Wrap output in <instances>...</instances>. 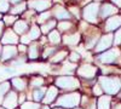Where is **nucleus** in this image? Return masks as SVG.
Returning <instances> with one entry per match:
<instances>
[{
	"mask_svg": "<svg viewBox=\"0 0 121 109\" xmlns=\"http://www.w3.org/2000/svg\"><path fill=\"white\" fill-rule=\"evenodd\" d=\"M98 84L107 95H117L121 90V79L119 76L102 75L98 78Z\"/></svg>",
	"mask_w": 121,
	"mask_h": 109,
	"instance_id": "obj_1",
	"label": "nucleus"
},
{
	"mask_svg": "<svg viewBox=\"0 0 121 109\" xmlns=\"http://www.w3.org/2000/svg\"><path fill=\"white\" fill-rule=\"evenodd\" d=\"M81 96L82 95H80L76 91L62 95L56 100V105L63 109H74L81 102Z\"/></svg>",
	"mask_w": 121,
	"mask_h": 109,
	"instance_id": "obj_2",
	"label": "nucleus"
},
{
	"mask_svg": "<svg viewBox=\"0 0 121 109\" xmlns=\"http://www.w3.org/2000/svg\"><path fill=\"white\" fill-rule=\"evenodd\" d=\"M56 87L60 88V90H64V91H75L80 87V81L79 79L72 75H62V76H58L56 79Z\"/></svg>",
	"mask_w": 121,
	"mask_h": 109,
	"instance_id": "obj_3",
	"label": "nucleus"
},
{
	"mask_svg": "<svg viewBox=\"0 0 121 109\" xmlns=\"http://www.w3.org/2000/svg\"><path fill=\"white\" fill-rule=\"evenodd\" d=\"M100 5L98 3H91L87 4L82 10V18L88 23H97L98 22V15H99Z\"/></svg>",
	"mask_w": 121,
	"mask_h": 109,
	"instance_id": "obj_4",
	"label": "nucleus"
},
{
	"mask_svg": "<svg viewBox=\"0 0 121 109\" xmlns=\"http://www.w3.org/2000/svg\"><path fill=\"white\" fill-rule=\"evenodd\" d=\"M97 70L98 69L96 65L90 64V63H84L76 69V74L78 76L85 79V80H92L97 74Z\"/></svg>",
	"mask_w": 121,
	"mask_h": 109,
	"instance_id": "obj_5",
	"label": "nucleus"
},
{
	"mask_svg": "<svg viewBox=\"0 0 121 109\" xmlns=\"http://www.w3.org/2000/svg\"><path fill=\"white\" fill-rule=\"evenodd\" d=\"M120 56H121L120 50L117 47H115V48H109V50L102 52L97 57V59L103 64H110V63H115Z\"/></svg>",
	"mask_w": 121,
	"mask_h": 109,
	"instance_id": "obj_6",
	"label": "nucleus"
},
{
	"mask_svg": "<svg viewBox=\"0 0 121 109\" xmlns=\"http://www.w3.org/2000/svg\"><path fill=\"white\" fill-rule=\"evenodd\" d=\"M113 40H114V35L112 33H107L105 35L100 36L98 43L93 47L95 48V52L96 53H102V52L109 50V48L112 47V45H113Z\"/></svg>",
	"mask_w": 121,
	"mask_h": 109,
	"instance_id": "obj_7",
	"label": "nucleus"
},
{
	"mask_svg": "<svg viewBox=\"0 0 121 109\" xmlns=\"http://www.w3.org/2000/svg\"><path fill=\"white\" fill-rule=\"evenodd\" d=\"M27 5L29 6V9L34 10V11L45 12L52 6V1L51 0H29Z\"/></svg>",
	"mask_w": 121,
	"mask_h": 109,
	"instance_id": "obj_8",
	"label": "nucleus"
},
{
	"mask_svg": "<svg viewBox=\"0 0 121 109\" xmlns=\"http://www.w3.org/2000/svg\"><path fill=\"white\" fill-rule=\"evenodd\" d=\"M1 105L5 109H17L18 105V95L16 91H9L4 98Z\"/></svg>",
	"mask_w": 121,
	"mask_h": 109,
	"instance_id": "obj_9",
	"label": "nucleus"
},
{
	"mask_svg": "<svg viewBox=\"0 0 121 109\" xmlns=\"http://www.w3.org/2000/svg\"><path fill=\"white\" fill-rule=\"evenodd\" d=\"M51 13L53 15V17L57 19V21H69L72 18V15L69 13L68 10H65L62 5H55Z\"/></svg>",
	"mask_w": 121,
	"mask_h": 109,
	"instance_id": "obj_10",
	"label": "nucleus"
},
{
	"mask_svg": "<svg viewBox=\"0 0 121 109\" xmlns=\"http://www.w3.org/2000/svg\"><path fill=\"white\" fill-rule=\"evenodd\" d=\"M119 28H121V16L120 15H114L107 19L105 26H104L105 32L112 33L114 31H117Z\"/></svg>",
	"mask_w": 121,
	"mask_h": 109,
	"instance_id": "obj_11",
	"label": "nucleus"
},
{
	"mask_svg": "<svg viewBox=\"0 0 121 109\" xmlns=\"http://www.w3.org/2000/svg\"><path fill=\"white\" fill-rule=\"evenodd\" d=\"M19 41V38L18 35L13 32V29H6L4 32L1 39H0V43L4 44V45H15Z\"/></svg>",
	"mask_w": 121,
	"mask_h": 109,
	"instance_id": "obj_12",
	"label": "nucleus"
},
{
	"mask_svg": "<svg viewBox=\"0 0 121 109\" xmlns=\"http://www.w3.org/2000/svg\"><path fill=\"white\" fill-rule=\"evenodd\" d=\"M17 47L13 46V45H5L3 46V51H1V59L3 62H6V61H11V59H15L16 56H17Z\"/></svg>",
	"mask_w": 121,
	"mask_h": 109,
	"instance_id": "obj_13",
	"label": "nucleus"
},
{
	"mask_svg": "<svg viewBox=\"0 0 121 109\" xmlns=\"http://www.w3.org/2000/svg\"><path fill=\"white\" fill-rule=\"evenodd\" d=\"M117 7L113 4H103L99 9V17L102 19H105V18H109L114 16L116 12H117Z\"/></svg>",
	"mask_w": 121,
	"mask_h": 109,
	"instance_id": "obj_14",
	"label": "nucleus"
},
{
	"mask_svg": "<svg viewBox=\"0 0 121 109\" xmlns=\"http://www.w3.org/2000/svg\"><path fill=\"white\" fill-rule=\"evenodd\" d=\"M80 40H81V34L80 33H69V34H65L63 38H62V41L64 45L67 46H76Z\"/></svg>",
	"mask_w": 121,
	"mask_h": 109,
	"instance_id": "obj_15",
	"label": "nucleus"
},
{
	"mask_svg": "<svg viewBox=\"0 0 121 109\" xmlns=\"http://www.w3.org/2000/svg\"><path fill=\"white\" fill-rule=\"evenodd\" d=\"M57 98H58V88L56 86H50L46 90V93H45V97L43 100V103H45L46 105L51 104V103H53L57 100Z\"/></svg>",
	"mask_w": 121,
	"mask_h": 109,
	"instance_id": "obj_16",
	"label": "nucleus"
},
{
	"mask_svg": "<svg viewBox=\"0 0 121 109\" xmlns=\"http://www.w3.org/2000/svg\"><path fill=\"white\" fill-rule=\"evenodd\" d=\"M11 85L13 86V88H15L16 91L22 92V91H24L26 88H27L28 81H27V79L21 78V76H18V78H12V79H11Z\"/></svg>",
	"mask_w": 121,
	"mask_h": 109,
	"instance_id": "obj_17",
	"label": "nucleus"
},
{
	"mask_svg": "<svg viewBox=\"0 0 121 109\" xmlns=\"http://www.w3.org/2000/svg\"><path fill=\"white\" fill-rule=\"evenodd\" d=\"M97 109H112V97L103 95L97 100Z\"/></svg>",
	"mask_w": 121,
	"mask_h": 109,
	"instance_id": "obj_18",
	"label": "nucleus"
},
{
	"mask_svg": "<svg viewBox=\"0 0 121 109\" xmlns=\"http://www.w3.org/2000/svg\"><path fill=\"white\" fill-rule=\"evenodd\" d=\"M28 23L24 19H19V21H16L15 24H13V32L17 34V35H23L27 33L28 31Z\"/></svg>",
	"mask_w": 121,
	"mask_h": 109,
	"instance_id": "obj_19",
	"label": "nucleus"
},
{
	"mask_svg": "<svg viewBox=\"0 0 121 109\" xmlns=\"http://www.w3.org/2000/svg\"><path fill=\"white\" fill-rule=\"evenodd\" d=\"M99 34L98 32H93V33H88L85 38V41H86V47L87 48H93L96 46V44L99 40Z\"/></svg>",
	"mask_w": 121,
	"mask_h": 109,
	"instance_id": "obj_20",
	"label": "nucleus"
},
{
	"mask_svg": "<svg viewBox=\"0 0 121 109\" xmlns=\"http://www.w3.org/2000/svg\"><path fill=\"white\" fill-rule=\"evenodd\" d=\"M27 56H28L29 59H32V61L39 58V45L36 43L30 44L27 47Z\"/></svg>",
	"mask_w": 121,
	"mask_h": 109,
	"instance_id": "obj_21",
	"label": "nucleus"
},
{
	"mask_svg": "<svg viewBox=\"0 0 121 109\" xmlns=\"http://www.w3.org/2000/svg\"><path fill=\"white\" fill-rule=\"evenodd\" d=\"M57 27V22H56V19H48L47 22L43 23L41 24V28H40V31H41L43 34H47L50 32H52L53 31V28Z\"/></svg>",
	"mask_w": 121,
	"mask_h": 109,
	"instance_id": "obj_22",
	"label": "nucleus"
},
{
	"mask_svg": "<svg viewBox=\"0 0 121 109\" xmlns=\"http://www.w3.org/2000/svg\"><path fill=\"white\" fill-rule=\"evenodd\" d=\"M80 104H82L85 109H97V101L96 100H91L87 96H81V102Z\"/></svg>",
	"mask_w": 121,
	"mask_h": 109,
	"instance_id": "obj_23",
	"label": "nucleus"
},
{
	"mask_svg": "<svg viewBox=\"0 0 121 109\" xmlns=\"http://www.w3.org/2000/svg\"><path fill=\"white\" fill-rule=\"evenodd\" d=\"M46 90L47 88L45 87H39V88H35V90L33 91V100L34 102L36 103H41L43 100H44V97H45V93H46Z\"/></svg>",
	"mask_w": 121,
	"mask_h": 109,
	"instance_id": "obj_24",
	"label": "nucleus"
},
{
	"mask_svg": "<svg viewBox=\"0 0 121 109\" xmlns=\"http://www.w3.org/2000/svg\"><path fill=\"white\" fill-rule=\"evenodd\" d=\"M47 40L53 44V45H58L62 43V36H60V33L58 31H56V29H53L52 32H50L48 33V38H47Z\"/></svg>",
	"mask_w": 121,
	"mask_h": 109,
	"instance_id": "obj_25",
	"label": "nucleus"
},
{
	"mask_svg": "<svg viewBox=\"0 0 121 109\" xmlns=\"http://www.w3.org/2000/svg\"><path fill=\"white\" fill-rule=\"evenodd\" d=\"M26 7H27V3H24V1L18 3L12 9H10V15H13V16L21 15V13H23L26 11Z\"/></svg>",
	"mask_w": 121,
	"mask_h": 109,
	"instance_id": "obj_26",
	"label": "nucleus"
},
{
	"mask_svg": "<svg viewBox=\"0 0 121 109\" xmlns=\"http://www.w3.org/2000/svg\"><path fill=\"white\" fill-rule=\"evenodd\" d=\"M28 36L30 38V40L34 41V40H38V39L40 38V35H41V31H40V28L36 26V24H33L32 27H30L29 32L27 33Z\"/></svg>",
	"mask_w": 121,
	"mask_h": 109,
	"instance_id": "obj_27",
	"label": "nucleus"
},
{
	"mask_svg": "<svg viewBox=\"0 0 121 109\" xmlns=\"http://www.w3.org/2000/svg\"><path fill=\"white\" fill-rule=\"evenodd\" d=\"M68 56V51H65V50H59V51H57L52 57H51V61L52 63H60L62 61H64V58Z\"/></svg>",
	"mask_w": 121,
	"mask_h": 109,
	"instance_id": "obj_28",
	"label": "nucleus"
},
{
	"mask_svg": "<svg viewBox=\"0 0 121 109\" xmlns=\"http://www.w3.org/2000/svg\"><path fill=\"white\" fill-rule=\"evenodd\" d=\"M29 84H30V87H33L34 90H35V88H39V87H43L44 86L45 79L43 76H33Z\"/></svg>",
	"mask_w": 121,
	"mask_h": 109,
	"instance_id": "obj_29",
	"label": "nucleus"
},
{
	"mask_svg": "<svg viewBox=\"0 0 121 109\" xmlns=\"http://www.w3.org/2000/svg\"><path fill=\"white\" fill-rule=\"evenodd\" d=\"M73 27H74V26H73V23L70 22V21H59L58 24H57L58 32H64V33L69 32Z\"/></svg>",
	"mask_w": 121,
	"mask_h": 109,
	"instance_id": "obj_30",
	"label": "nucleus"
},
{
	"mask_svg": "<svg viewBox=\"0 0 121 109\" xmlns=\"http://www.w3.org/2000/svg\"><path fill=\"white\" fill-rule=\"evenodd\" d=\"M10 91V81H4L0 83V104L3 103L6 93Z\"/></svg>",
	"mask_w": 121,
	"mask_h": 109,
	"instance_id": "obj_31",
	"label": "nucleus"
},
{
	"mask_svg": "<svg viewBox=\"0 0 121 109\" xmlns=\"http://www.w3.org/2000/svg\"><path fill=\"white\" fill-rule=\"evenodd\" d=\"M40 103L36 102H32V101H26L24 103L21 104V109H40Z\"/></svg>",
	"mask_w": 121,
	"mask_h": 109,
	"instance_id": "obj_32",
	"label": "nucleus"
},
{
	"mask_svg": "<svg viewBox=\"0 0 121 109\" xmlns=\"http://www.w3.org/2000/svg\"><path fill=\"white\" fill-rule=\"evenodd\" d=\"M57 52V48L53 47V46H46L45 50H44V53H43V58H48V57H52L55 53Z\"/></svg>",
	"mask_w": 121,
	"mask_h": 109,
	"instance_id": "obj_33",
	"label": "nucleus"
},
{
	"mask_svg": "<svg viewBox=\"0 0 121 109\" xmlns=\"http://www.w3.org/2000/svg\"><path fill=\"white\" fill-rule=\"evenodd\" d=\"M51 11H45V12H41L40 13V16L38 17V22L39 23H45V22H47L48 19H50V17H51Z\"/></svg>",
	"mask_w": 121,
	"mask_h": 109,
	"instance_id": "obj_34",
	"label": "nucleus"
},
{
	"mask_svg": "<svg viewBox=\"0 0 121 109\" xmlns=\"http://www.w3.org/2000/svg\"><path fill=\"white\" fill-rule=\"evenodd\" d=\"M76 69V64L75 63H72V62H68V63H64L63 64V68H62V72L64 73H72Z\"/></svg>",
	"mask_w": 121,
	"mask_h": 109,
	"instance_id": "obj_35",
	"label": "nucleus"
},
{
	"mask_svg": "<svg viewBox=\"0 0 121 109\" xmlns=\"http://www.w3.org/2000/svg\"><path fill=\"white\" fill-rule=\"evenodd\" d=\"M3 19H4V24H6V26H11V24H15V22L17 21V18H16V16H13V15H6V16H4L3 17Z\"/></svg>",
	"mask_w": 121,
	"mask_h": 109,
	"instance_id": "obj_36",
	"label": "nucleus"
},
{
	"mask_svg": "<svg viewBox=\"0 0 121 109\" xmlns=\"http://www.w3.org/2000/svg\"><path fill=\"white\" fill-rule=\"evenodd\" d=\"M10 10V1L9 0H0V13H5Z\"/></svg>",
	"mask_w": 121,
	"mask_h": 109,
	"instance_id": "obj_37",
	"label": "nucleus"
},
{
	"mask_svg": "<svg viewBox=\"0 0 121 109\" xmlns=\"http://www.w3.org/2000/svg\"><path fill=\"white\" fill-rule=\"evenodd\" d=\"M114 35V40H113V44L115 46H119L121 45V28H119L117 31H115V33L113 34Z\"/></svg>",
	"mask_w": 121,
	"mask_h": 109,
	"instance_id": "obj_38",
	"label": "nucleus"
},
{
	"mask_svg": "<svg viewBox=\"0 0 121 109\" xmlns=\"http://www.w3.org/2000/svg\"><path fill=\"white\" fill-rule=\"evenodd\" d=\"M80 59H81V56H80V53L73 51V52H70L69 53V62H72V63H78Z\"/></svg>",
	"mask_w": 121,
	"mask_h": 109,
	"instance_id": "obj_39",
	"label": "nucleus"
},
{
	"mask_svg": "<svg viewBox=\"0 0 121 109\" xmlns=\"http://www.w3.org/2000/svg\"><path fill=\"white\" fill-rule=\"evenodd\" d=\"M92 92H93L95 96H98V97H100V96H103V95H104V92H103V90H102V87L99 86V84H97V85L93 86Z\"/></svg>",
	"mask_w": 121,
	"mask_h": 109,
	"instance_id": "obj_40",
	"label": "nucleus"
},
{
	"mask_svg": "<svg viewBox=\"0 0 121 109\" xmlns=\"http://www.w3.org/2000/svg\"><path fill=\"white\" fill-rule=\"evenodd\" d=\"M19 41H21V44L23 45H30V43H32V40H30V38L28 36V34H23L21 38H19Z\"/></svg>",
	"mask_w": 121,
	"mask_h": 109,
	"instance_id": "obj_41",
	"label": "nucleus"
},
{
	"mask_svg": "<svg viewBox=\"0 0 121 109\" xmlns=\"http://www.w3.org/2000/svg\"><path fill=\"white\" fill-rule=\"evenodd\" d=\"M69 13L72 15V16H74L75 18H79L80 17V11H79V9L75 7V6H72V7L69 9Z\"/></svg>",
	"mask_w": 121,
	"mask_h": 109,
	"instance_id": "obj_42",
	"label": "nucleus"
},
{
	"mask_svg": "<svg viewBox=\"0 0 121 109\" xmlns=\"http://www.w3.org/2000/svg\"><path fill=\"white\" fill-rule=\"evenodd\" d=\"M17 50H18V52H26L27 51V47H26V45L21 44V45L17 46Z\"/></svg>",
	"mask_w": 121,
	"mask_h": 109,
	"instance_id": "obj_43",
	"label": "nucleus"
},
{
	"mask_svg": "<svg viewBox=\"0 0 121 109\" xmlns=\"http://www.w3.org/2000/svg\"><path fill=\"white\" fill-rule=\"evenodd\" d=\"M26 102V95H19L18 96V104H22V103H24Z\"/></svg>",
	"mask_w": 121,
	"mask_h": 109,
	"instance_id": "obj_44",
	"label": "nucleus"
},
{
	"mask_svg": "<svg viewBox=\"0 0 121 109\" xmlns=\"http://www.w3.org/2000/svg\"><path fill=\"white\" fill-rule=\"evenodd\" d=\"M4 72H5L6 74H10V75H12V74H15V73H16V69H13V68H6Z\"/></svg>",
	"mask_w": 121,
	"mask_h": 109,
	"instance_id": "obj_45",
	"label": "nucleus"
},
{
	"mask_svg": "<svg viewBox=\"0 0 121 109\" xmlns=\"http://www.w3.org/2000/svg\"><path fill=\"white\" fill-rule=\"evenodd\" d=\"M5 24H4V22L3 21H0V38L3 36V34H4V31H5Z\"/></svg>",
	"mask_w": 121,
	"mask_h": 109,
	"instance_id": "obj_46",
	"label": "nucleus"
},
{
	"mask_svg": "<svg viewBox=\"0 0 121 109\" xmlns=\"http://www.w3.org/2000/svg\"><path fill=\"white\" fill-rule=\"evenodd\" d=\"M112 3L115 4L116 7H121V0H112Z\"/></svg>",
	"mask_w": 121,
	"mask_h": 109,
	"instance_id": "obj_47",
	"label": "nucleus"
},
{
	"mask_svg": "<svg viewBox=\"0 0 121 109\" xmlns=\"http://www.w3.org/2000/svg\"><path fill=\"white\" fill-rule=\"evenodd\" d=\"M9 1H10V3H12V4H15V5H16V4H18V3H21V1H22V0H9Z\"/></svg>",
	"mask_w": 121,
	"mask_h": 109,
	"instance_id": "obj_48",
	"label": "nucleus"
},
{
	"mask_svg": "<svg viewBox=\"0 0 121 109\" xmlns=\"http://www.w3.org/2000/svg\"><path fill=\"white\" fill-rule=\"evenodd\" d=\"M113 109H121V103H117L116 105H114Z\"/></svg>",
	"mask_w": 121,
	"mask_h": 109,
	"instance_id": "obj_49",
	"label": "nucleus"
},
{
	"mask_svg": "<svg viewBox=\"0 0 121 109\" xmlns=\"http://www.w3.org/2000/svg\"><path fill=\"white\" fill-rule=\"evenodd\" d=\"M116 63H117V64H119V65L121 67V56H120V57L117 58V61H116Z\"/></svg>",
	"mask_w": 121,
	"mask_h": 109,
	"instance_id": "obj_50",
	"label": "nucleus"
},
{
	"mask_svg": "<svg viewBox=\"0 0 121 109\" xmlns=\"http://www.w3.org/2000/svg\"><path fill=\"white\" fill-rule=\"evenodd\" d=\"M40 109H51L48 105H43V107H40Z\"/></svg>",
	"mask_w": 121,
	"mask_h": 109,
	"instance_id": "obj_51",
	"label": "nucleus"
},
{
	"mask_svg": "<svg viewBox=\"0 0 121 109\" xmlns=\"http://www.w3.org/2000/svg\"><path fill=\"white\" fill-rule=\"evenodd\" d=\"M1 51H3V45L0 43V57H1Z\"/></svg>",
	"mask_w": 121,
	"mask_h": 109,
	"instance_id": "obj_52",
	"label": "nucleus"
},
{
	"mask_svg": "<svg viewBox=\"0 0 121 109\" xmlns=\"http://www.w3.org/2000/svg\"><path fill=\"white\" fill-rule=\"evenodd\" d=\"M117 97H119V98H121V90L119 91V93H117Z\"/></svg>",
	"mask_w": 121,
	"mask_h": 109,
	"instance_id": "obj_53",
	"label": "nucleus"
},
{
	"mask_svg": "<svg viewBox=\"0 0 121 109\" xmlns=\"http://www.w3.org/2000/svg\"><path fill=\"white\" fill-rule=\"evenodd\" d=\"M53 1H55V3H60L62 0H53Z\"/></svg>",
	"mask_w": 121,
	"mask_h": 109,
	"instance_id": "obj_54",
	"label": "nucleus"
},
{
	"mask_svg": "<svg viewBox=\"0 0 121 109\" xmlns=\"http://www.w3.org/2000/svg\"><path fill=\"white\" fill-rule=\"evenodd\" d=\"M53 109H63V108H59V107H57V108H53Z\"/></svg>",
	"mask_w": 121,
	"mask_h": 109,
	"instance_id": "obj_55",
	"label": "nucleus"
},
{
	"mask_svg": "<svg viewBox=\"0 0 121 109\" xmlns=\"http://www.w3.org/2000/svg\"><path fill=\"white\" fill-rule=\"evenodd\" d=\"M0 109H5V108H4L3 105H0Z\"/></svg>",
	"mask_w": 121,
	"mask_h": 109,
	"instance_id": "obj_56",
	"label": "nucleus"
},
{
	"mask_svg": "<svg viewBox=\"0 0 121 109\" xmlns=\"http://www.w3.org/2000/svg\"><path fill=\"white\" fill-rule=\"evenodd\" d=\"M95 1H96V3H98V1H102V0H95Z\"/></svg>",
	"mask_w": 121,
	"mask_h": 109,
	"instance_id": "obj_57",
	"label": "nucleus"
},
{
	"mask_svg": "<svg viewBox=\"0 0 121 109\" xmlns=\"http://www.w3.org/2000/svg\"><path fill=\"white\" fill-rule=\"evenodd\" d=\"M74 109H82V108H79V107H76V108H74Z\"/></svg>",
	"mask_w": 121,
	"mask_h": 109,
	"instance_id": "obj_58",
	"label": "nucleus"
},
{
	"mask_svg": "<svg viewBox=\"0 0 121 109\" xmlns=\"http://www.w3.org/2000/svg\"><path fill=\"white\" fill-rule=\"evenodd\" d=\"M3 18V16H1V13H0V19H1Z\"/></svg>",
	"mask_w": 121,
	"mask_h": 109,
	"instance_id": "obj_59",
	"label": "nucleus"
}]
</instances>
